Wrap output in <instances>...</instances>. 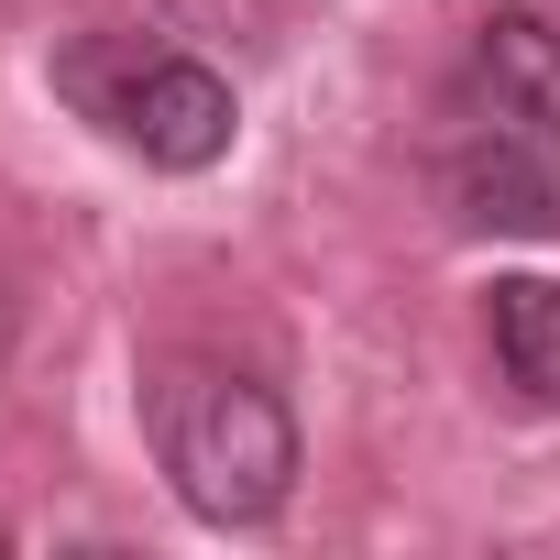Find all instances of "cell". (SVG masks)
<instances>
[{
    "mask_svg": "<svg viewBox=\"0 0 560 560\" xmlns=\"http://www.w3.org/2000/svg\"><path fill=\"white\" fill-rule=\"evenodd\" d=\"M440 187H451V220H462V231L560 242V121H527V110H462V100H451Z\"/></svg>",
    "mask_w": 560,
    "mask_h": 560,
    "instance_id": "3",
    "label": "cell"
},
{
    "mask_svg": "<svg viewBox=\"0 0 560 560\" xmlns=\"http://www.w3.org/2000/svg\"><path fill=\"white\" fill-rule=\"evenodd\" d=\"M462 110H527V121H560V23L549 12H494L462 56Z\"/></svg>",
    "mask_w": 560,
    "mask_h": 560,
    "instance_id": "4",
    "label": "cell"
},
{
    "mask_svg": "<svg viewBox=\"0 0 560 560\" xmlns=\"http://www.w3.org/2000/svg\"><path fill=\"white\" fill-rule=\"evenodd\" d=\"M483 330H494L505 385L538 418H560V287H549V275H505V287L483 298Z\"/></svg>",
    "mask_w": 560,
    "mask_h": 560,
    "instance_id": "5",
    "label": "cell"
},
{
    "mask_svg": "<svg viewBox=\"0 0 560 560\" xmlns=\"http://www.w3.org/2000/svg\"><path fill=\"white\" fill-rule=\"evenodd\" d=\"M56 89H67L121 154H143V165H165V176H198V165L231 154V89H220V67H198V56H176V45L78 34V45L56 56Z\"/></svg>",
    "mask_w": 560,
    "mask_h": 560,
    "instance_id": "2",
    "label": "cell"
},
{
    "mask_svg": "<svg viewBox=\"0 0 560 560\" xmlns=\"http://www.w3.org/2000/svg\"><path fill=\"white\" fill-rule=\"evenodd\" d=\"M143 418H154V462H165L187 516H209V527L287 516V494H298V418H287L275 385H253L231 363H165L143 385Z\"/></svg>",
    "mask_w": 560,
    "mask_h": 560,
    "instance_id": "1",
    "label": "cell"
},
{
    "mask_svg": "<svg viewBox=\"0 0 560 560\" xmlns=\"http://www.w3.org/2000/svg\"><path fill=\"white\" fill-rule=\"evenodd\" d=\"M0 549H12V527H0Z\"/></svg>",
    "mask_w": 560,
    "mask_h": 560,
    "instance_id": "6",
    "label": "cell"
}]
</instances>
